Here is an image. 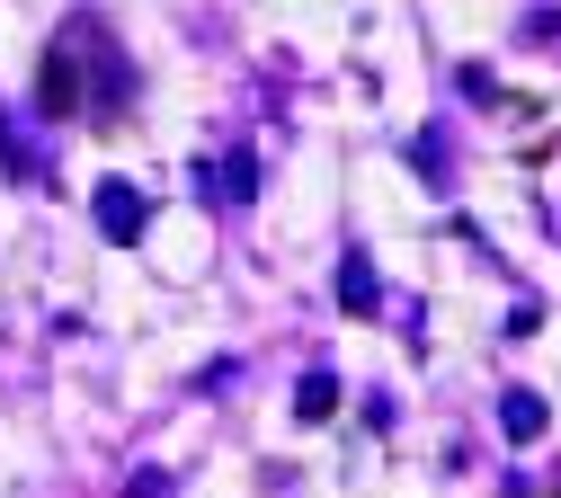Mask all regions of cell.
<instances>
[{
    "instance_id": "1",
    "label": "cell",
    "mask_w": 561,
    "mask_h": 498,
    "mask_svg": "<svg viewBox=\"0 0 561 498\" xmlns=\"http://www.w3.org/2000/svg\"><path fill=\"white\" fill-rule=\"evenodd\" d=\"M125 99H134V62L116 54V36H107L99 10H72V19H62V36L45 45V62H36V116L62 125V116L99 107V125H116Z\"/></svg>"
},
{
    "instance_id": "2",
    "label": "cell",
    "mask_w": 561,
    "mask_h": 498,
    "mask_svg": "<svg viewBox=\"0 0 561 498\" xmlns=\"http://www.w3.org/2000/svg\"><path fill=\"white\" fill-rule=\"evenodd\" d=\"M90 213H99V232L116 241V250H134L152 232V196L134 187V178H99V196H90Z\"/></svg>"
},
{
    "instance_id": "3",
    "label": "cell",
    "mask_w": 561,
    "mask_h": 498,
    "mask_svg": "<svg viewBox=\"0 0 561 498\" xmlns=\"http://www.w3.org/2000/svg\"><path fill=\"white\" fill-rule=\"evenodd\" d=\"M339 312H347V321H375V312H383V276H375L366 250L339 258Z\"/></svg>"
},
{
    "instance_id": "4",
    "label": "cell",
    "mask_w": 561,
    "mask_h": 498,
    "mask_svg": "<svg viewBox=\"0 0 561 498\" xmlns=\"http://www.w3.org/2000/svg\"><path fill=\"white\" fill-rule=\"evenodd\" d=\"M259 187H267V170H259V152H232V161L215 170V196H224V205H259Z\"/></svg>"
},
{
    "instance_id": "5",
    "label": "cell",
    "mask_w": 561,
    "mask_h": 498,
    "mask_svg": "<svg viewBox=\"0 0 561 498\" xmlns=\"http://www.w3.org/2000/svg\"><path fill=\"white\" fill-rule=\"evenodd\" d=\"M500 427H508L517 445H535V437H543V392H526V383H517V392L500 401Z\"/></svg>"
},
{
    "instance_id": "6",
    "label": "cell",
    "mask_w": 561,
    "mask_h": 498,
    "mask_svg": "<svg viewBox=\"0 0 561 498\" xmlns=\"http://www.w3.org/2000/svg\"><path fill=\"white\" fill-rule=\"evenodd\" d=\"M295 418H304V427L339 418V374H304V383H295Z\"/></svg>"
},
{
    "instance_id": "7",
    "label": "cell",
    "mask_w": 561,
    "mask_h": 498,
    "mask_svg": "<svg viewBox=\"0 0 561 498\" xmlns=\"http://www.w3.org/2000/svg\"><path fill=\"white\" fill-rule=\"evenodd\" d=\"M0 170H10L19 187H45V161H36L27 142H19V125H10V116H0Z\"/></svg>"
},
{
    "instance_id": "8",
    "label": "cell",
    "mask_w": 561,
    "mask_h": 498,
    "mask_svg": "<svg viewBox=\"0 0 561 498\" xmlns=\"http://www.w3.org/2000/svg\"><path fill=\"white\" fill-rule=\"evenodd\" d=\"M410 161L428 170V187H446V134H419V142H410Z\"/></svg>"
},
{
    "instance_id": "9",
    "label": "cell",
    "mask_w": 561,
    "mask_h": 498,
    "mask_svg": "<svg viewBox=\"0 0 561 498\" xmlns=\"http://www.w3.org/2000/svg\"><path fill=\"white\" fill-rule=\"evenodd\" d=\"M526 36H535V45H561V10H543V19L526 27Z\"/></svg>"
},
{
    "instance_id": "10",
    "label": "cell",
    "mask_w": 561,
    "mask_h": 498,
    "mask_svg": "<svg viewBox=\"0 0 561 498\" xmlns=\"http://www.w3.org/2000/svg\"><path fill=\"white\" fill-rule=\"evenodd\" d=\"M552 498H561V489H552Z\"/></svg>"
}]
</instances>
